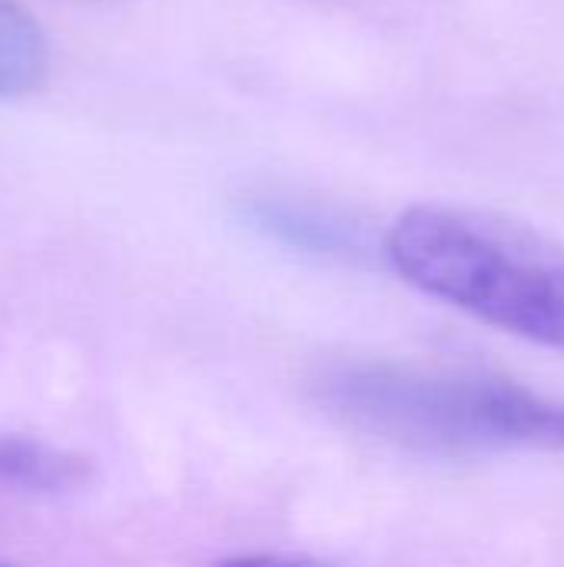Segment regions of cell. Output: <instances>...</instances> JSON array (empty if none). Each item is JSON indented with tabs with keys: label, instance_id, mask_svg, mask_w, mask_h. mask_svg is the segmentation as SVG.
I'll list each match as a JSON object with an SVG mask.
<instances>
[{
	"label": "cell",
	"instance_id": "1",
	"mask_svg": "<svg viewBox=\"0 0 564 567\" xmlns=\"http://www.w3.org/2000/svg\"><path fill=\"white\" fill-rule=\"evenodd\" d=\"M319 402L346 425L412 452H564V402L482 369L349 362L319 379Z\"/></svg>",
	"mask_w": 564,
	"mask_h": 567
},
{
	"label": "cell",
	"instance_id": "2",
	"mask_svg": "<svg viewBox=\"0 0 564 567\" xmlns=\"http://www.w3.org/2000/svg\"><path fill=\"white\" fill-rule=\"evenodd\" d=\"M392 269L502 332L564 352V246L472 206H409L386 236Z\"/></svg>",
	"mask_w": 564,
	"mask_h": 567
},
{
	"label": "cell",
	"instance_id": "3",
	"mask_svg": "<svg viewBox=\"0 0 564 567\" xmlns=\"http://www.w3.org/2000/svg\"><path fill=\"white\" fill-rule=\"evenodd\" d=\"M90 462L63 452L57 445H47L30 435L0 432V482L23 488V492H43L60 495L86 485Z\"/></svg>",
	"mask_w": 564,
	"mask_h": 567
},
{
	"label": "cell",
	"instance_id": "4",
	"mask_svg": "<svg viewBox=\"0 0 564 567\" xmlns=\"http://www.w3.org/2000/svg\"><path fill=\"white\" fill-rule=\"evenodd\" d=\"M50 43L37 17L13 0H0V96H27L43 86Z\"/></svg>",
	"mask_w": 564,
	"mask_h": 567
},
{
	"label": "cell",
	"instance_id": "5",
	"mask_svg": "<svg viewBox=\"0 0 564 567\" xmlns=\"http://www.w3.org/2000/svg\"><path fill=\"white\" fill-rule=\"evenodd\" d=\"M256 216L266 223V229H273L299 246H309L319 252L352 249V233L329 216H319V213H309L299 206H286V203H259Z\"/></svg>",
	"mask_w": 564,
	"mask_h": 567
},
{
	"label": "cell",
	"instance_id": "6",
	"mask_svg": "<svg viewBox=\"0 0 564 567\" xmlns=\"http://www.w3.org/2000/svg\"><path fill=\"white\" fill-rule=\"evenodd\" d=\"M213 567H339L329 561H316V558H299V555H239V558H226Z\"/></svg>",
	"mask_w": 564,
	"mask_h": 567
},
{
	"label": "cell",
	"instance_id": "7",
	"mask_svg": "<svg viewBox=\"0 0 564 567\" xmlns=\"http://www.w3.org/2000/svg\"><path fill=\"white\" fill-rule=\"evenodd\" d=\"M0 567H10V565H3V561H0Z\"/></svg>",
	"mask_w": 564,
	"mask_h": 567
}]
</instances>
